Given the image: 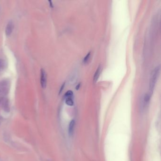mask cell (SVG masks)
Instances as JSON below:
<instances>
[{"label":"cell","mask_w":161,"mask_h":161,"mask_svg":"<svg viewBox=\"0 0 161 161\" xmlns=\"http://www.w3.org/2000/svg\"><path fill=\"white\" fill-rule=\"evenodd\" d=\"M14 29V24L12 21H10L7 24L5 29V34L6 36H9L12 33Z\"/></svg>","instance_id":"6"},{"label":"cell","mask_w":161,"mask_h":161,"mask_svg":"<svg viewBox=\"0 0 161 161\" xmlns=\"http://www.w3.org/2000/svg\"><path fill=\"white\" fill-rule=\"evenodd\" d=\"M160 71V67L157 66L152 71L151 75V77L149 81V90L147 94L151 97L153 90L154 88V87L155 86L157 79L159 74Z\"/></svg>","instance_id":"1"},{"label":"cell","mask_w":161,"mask_h":161,"mask_svg":"<svg viewBox=\"0 0 161 161\" xmlns=\"http://www.w3.org/2000/svg\"><path fill=\"white\" fill-rule=\"evenodd\" d=\"M64 86H65V83H64L62 84V87H61V89H60V93H59V94H61V93L62 92V90H63V89H64Z\"/></svg>","instance_id":"10"},{"label":"cell","mask_w":161,"mask_h":161,"mask_svg":"<svg viewBox=\"0 0 161 161\" xmlns=\"http://www.w3.org/2000/svg\"><path fill=\"white\" fill-rule=\"evenodd\" d=\"M9 85L8 82L4 80L0 82V98L4 97V96L7 94L9 91Z\"/></svg>","instance_id":"2"},{"label":"cell","mask_w":161,"mask_h":161,"mask_svg":"<svg viewBox=\"0 0 161 161\" xmlns=\"http://www.w3.org/2000/svg\"><path fill=\"white\" fill-rule=\"evenodd\" d=\"M65 103L69 106H72L74 104L73 101V93L72 91L69 90L67 91L65 95Z\"/></svg>","instance_id":"3"},{"label":"cell","mask_w":161,"mask_h":161,"mask_svg":"<svg viewBox=\"0 0 161 161\" xmlns=\"http://www.w3.org/2000/svg\"><path fill=\"white\" fill-rule=\"evenodd\" d=\"M1 117L0 116V124H1Z\"/></svg>","instance_id":"11"},{"label":"cell","mask_w":161,"mask_h":161,"mask_svg":"<svg viewBox=\"0 0 161 161\" xmlns=\"http://www.w3.org/2000/svg\"><path fill=\"white\" fill-rule=\"evenodd\" d=\"M75 122L74 120H72L69 124V133L70 135H72L74 132V127H75Z\"/></svg>","instance_id":"8"},{"label":"cell","mask_w":161,"mask_h":161,"mask_svg":"<svg viewBox=\"0 0 161 161\" xmlns=\"http://www.w3.org/2000/svg\"><path fill=\"white\" fill-rule=\"evenodd\" d=\"M102 71V68H101V66L100 65L97 68L95 74L94 76V78H93V80L94 82L95 83H96L97 82V81L98 80L99 77H100V75L101 74Z\"/></svg>","instance_id":"7"},{"label":"cell","mask_w":161,"mask_h":161,"mask_svg":"<svg viewBox=\"0 0 161 161\" xmlns=\"http://www.w3.org/2000/svg\"><path fill=\"white\" fill-rule=\"evenodd\" d=\"M0 107L7 112L10 111L9 102L7 98L5 97L0 98Z\"/></svg>","instance_id":"4"},{"label":"cell","mask_w":161,"mask_h":161,"mask_svg":"<svg viewBox=\"0 0 161 161\" xmlns=\"http://www.w3.org/2000/svg\"><path fill=\"white\" fill-rule=\"evenodd\" d=\"M90 55H91V53L89 52L84 57V58L83 59V63H84L86 64L88 62V61L89 60V58L90 57Z\"/></svg>","instance_id":"9"},{"label":"cell","mask_w":161,"mask_h":161,"mask_svg":"<svg viewBox=\"0 0 161 161\" xmlns=\"http://www.w3.org/2000/svg\"><path fill=\"white\" fill-rule=\"evenodd\" d=\"M40 82L41 85L43 88H45L47 84L46 73L44 69H42L40 72Z\"/></svg>","instance_id":"5"}]
</instances>
